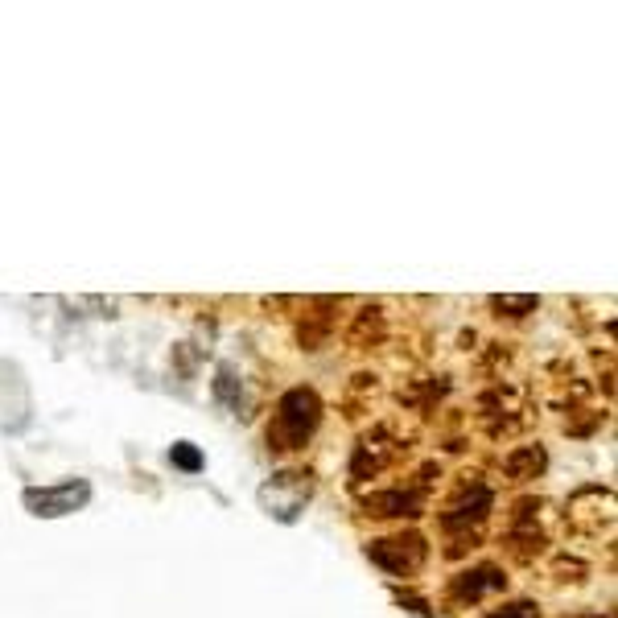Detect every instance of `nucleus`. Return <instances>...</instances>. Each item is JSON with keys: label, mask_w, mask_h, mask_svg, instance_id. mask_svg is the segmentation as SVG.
Listing matches in <instances>:
<instances>
[{"label": "nucleus", "mask_w": 618, "mask_h": 618, "mask_svg": "<svg viewBox=\"0 0 618 618\" xmlns=\"http://www.w3.org/2000/svg\"><path fill=\"white\" fill-rule=\"evenodd\" d=\"M322 421V400L314 388H289L281 400H277V417L268 425V450L277 454H293L301 445L314 437Z\"/></svg>", "instance_id": "1"}, {"label": "nucleus", "mask_w": 618, "mask_h": 618, "mask_svg": "<svg viewBox=\"0 0 618 618\" xmlns=\"http://www.w3.org/2000/svg\"><path fill=\"white\" fill-rule=\"evenodd\" d=\"M314 470H305V466H289V470H277L268 478V483L260 487V507L272 515V520H281V524H293L297 515L305 511V503L314 499Z\"/></svg>", "instance_id": "2"}, {"label": "nucleus", "mask_w": 618, "mask_h": 618, "mask_svg": "<svg viewBox=\"0 0 618 618\" xmlns=\"http://www.w3.org/2000/svg\"><path fill=\"white\" fill-rule=\"evenodd\" d=\"M21 503L38 520H62V515H75L79 507L91 503V483L87 478H62V483H50V487H25Z\"/></svg>", "instance_id": "3"}, {"label": "nucleus", "mask_w": 618, "mask_h": 618, "mask_svg": "<svg viewBox=\"0 0 618 618\" xmlns=\"http://www.w3.org/2000/svg\"><path fill=\"white\" fill-rule=\"evenodd\" d=\"M367 557L392 577H417L429 561V544L421 532H400V536L367 544Z\"/></svg>", "instance_id": "4"}, {"label": "nucleus", "mask_w": 618, "mask_h": 618, "mask_svg": "<svg viewBox=\"0 0 618 618\" xmlns=\"http://www.w3.org/2000/svg\"><path fill=\"white\" fill-rule=\"evenodd\" d=\"M491 503H495L491 487H483V483H474V487H470V483H466L462 495L441 511V528H445V532H458V528H470V524H478V520H487Z\"/></svg>", "instance_id": "5"}, {"label": "nucleus", "mask_w": 618, "mask_h": 618, "mask_svg": "<svg viewBox=\"0 0 618 618\" xmlns=\"http://www.w3.org/2000/svg\"><path fill=\"white\" fill-rule=\"evenodd\" d=\"M404 445L388 437V429H375L367 433L359 445H355V462H351V478H371V474H380L388 462L400 458Z\"/></svg>", "instance_id": "6"}, {"label": "nucleus", "mask_w": 618, "mask_h": 618, "mask_svg": "<svg viewBox=\"0 0 618 618\" xmlns=\"http://www.w3.org/2000/svg\"><path fill=\"white\" fill-rule=\"evenodd\" d=\"M503 586H507L503 569L478 565V569H466V573L454 577V598H458V602H483L487 594H499Z\"/></svg>", "instance_id": "7"}, {"label": "nucleus", "mask_w": 618, "mask_h": 618, "mask_svg": "<svg viewBox=\"0 0 618 618\" xmlns=\"http://www.w3.org/2000/svg\"><path fill=\"white\" fill-rule=\"evenodd\" d=\"M367 511L371 515H421L425 511V495L421 491H384V495H367Z\"/></svg>", "instance_id": "8"}, {"label": "nucleus", "mask_w": 618, "mask_h": 618, "mask_svg": "<svg viewBox=\"0 0 618 618\" xmlns=\"http://www.w3.org/2000/svg\"><path fill=\"white\" fill-rule=\"evenodd\" d=\"M544 466H548V454L540 450V445H515V450L503 458V470H507V478H515V483H528V478H536Z\"/></svg>", "instance_id": "9"}, {"label": "nucleus", "mask_w": 618, "mask_h": 618, "mask_svg": "<svg viewBox=\"0 0 618 618\" xmlns=\"http://www.w3.org/2000/svg\"><path fill=\"white\" fill-rule=\"evenodd\" d=\"M169 462H174L178 470H186V474H198L202 470V450L194 441H178L174 450H169Z\"/></svg>", "instance_id": "10"}, {"label": "nucleus", "mask_w": 618, "mask_h": 618, "mask_svg": "<svg viewBox=\"0 0 618 618\" xmlns=\"http://www.w3.org/2000/svg\"><path fill=\"white\" fill-rule=\"evenodd\" d=\"M536 305H540V297H532V293H524V297H491V309H499V314H507V318L532 314Z\"/></svg>", "instance_id": "11"}, {"label": "nucleus", "mask_w": 618, "mask_h": 618, "mask_svg": "<svg viewBox=\"0 0 618 618\" xmlns=\"http://www.w3.org/2000/svg\"><path fill=\"white\" fill-rule=\"evenodd\" d=\"M235 388H239V380H235V371H231V367H219V380H215V400L231 404V400H235Z\"/></svg>", "instance_id": "12"}, {"label": "nucleus", "mask_w": 618, "mask_h": 618, "mask_svg": "<svg viewBox=\"0 0 618 618\" xmlns=\"http://www.w3.org/2000/svg\"><path fill=\"white\" fill-rule=\"evenodd\" d=\"M487 618H540V610L532 602H515V606H503V610H495Z\"/></svg>", "instance_id": "13"}]
</instances>
